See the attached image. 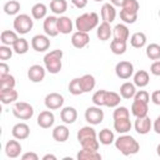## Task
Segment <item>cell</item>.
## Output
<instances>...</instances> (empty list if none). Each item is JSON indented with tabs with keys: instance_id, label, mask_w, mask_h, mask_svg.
<instances>
[{
	"instance_id": "26",
	"label": "cell",
	"mask_w": 160,
	"mask_h": 160,
	"mask_svg": "<svg viewBox=\"0 0 160 160\" xmlns=\"http://www.w3.org/2000/svg\"><path fill=\"white\" fill-rule=\"evenodd\" d=\"M78 160H101V154L98 150H91V149H81L78 155Z\"/></svg>"
},
{
	"instance_id": "24",
	"label": "cell",
	"mask_w": 160,
	"mask_h": 160,
	"mask_svg": "<svg viewBox=\"0 0 160 160\" xmlns=\"http://www.w3.org/2000/svg\"><path fill=\"white\" fill-rule=\"evenodd\" d=\"M72 21L70 20V18L68 16H60L58 18V29H59V32L60 34H64V35H68L72 31Z\"/></svg>"
},
{
	"instance_id": "49",
	"label": "cell",
	"mask_w": 160,
	"mask_h": 160,
	"mask_svg": "<svg viewBox=\"0 0 160 160\" xmlns=\"http://www.w3.org/2000/svg\"><path fill=\"white\" fill-rule=\"evenodd\" d=\"M134 100H139V101H144V102H148L150 101V95L146 90H139L136 91L135 96H134Z\"/></svg>"
},
{
	"instance_id": "17",
	"label": "cell",
	"mask_w": 160,
	"mask_h": 160,
	"mask_svg": "<svg viewBox=\"0 0 160 160\" xmlns=\"http://www.w3.org/2000/svg\"><path fill=\"white\" fill-rule=\"evenodd\" d=\"M60 118L64 121V124H74L78 119V111L72 106H65L60 111Z\"/></svg>"
},
{
	"instance_id": "58",
	"label": "cell",
	"mask_w": 160,
	"mask_h": 160,
	"mask_svg": "<svg viewBox=\"0 0 160 160\" xmlns=\"http://www.w3.org/2000/svg\"><path fill=\"white\" fill-rule=\"evenodd\" d=\"M156 152H158V155L160 156V144H159V145L156 146Z\"/></svg>"
},
{
	"instance_id": "57",
	"label": "cell",
	"mask_w": 160,
	"mask_h": 160,
	"mask_svg": "<svg viewBox=\"0 0 160 160\" xmlns=\"http://www.w3.org/2000/svg\"><path fill=\"white\" fill-rule=\"evenodd\" d=\"M56 160V156L55 155H52V154H46V155H44L42 156V160Z\"/></svg>"
},
{
	"instance_id": "53",
	"label": "cell",
	"mask_w": 160,
	"mask_h": 160,
	"mask_svg": "<svg viewBox=\"0 0 160 160\" xmlns=\"http://www.w3.org/2000/svg\"><path fill=\"white\" fill-rule=\"evenodd\" d=\"M71 2L78 9H84L88 5V0H71Z\"/></svg>"
},
{
	"instance_id": "39",
	"label": "cell",
	"mask_w": 160,
	"mask_h": 160,
	"mask_svg": "<svg viewBox=\"0 0 160 160\" xmlns=\"http://www.w3.org/2000/svg\"><path fill=\"white\" fill-rule=\"evenodd\" d=\"M110 49L115 55H122L126 51V41H121V40L114 39L110 42Z\"/></svg>"
},
{
	"instance_id": "19",
	"label": "cell",
	"mask_w": 160,
	"mask_h": 160,
	"mask_svg": "<svg viewBox=\"0 0 160 160\" xmlns=\"http://www.w3.org/2000/svg\"><path fill=\"white\" fill-rule=\"evenodd\" d=\"M20 152H21V145L18 141V139L16 140H9L6 142V145H5L6 156H9L11 159H15V158H18L20 155Z\"/></svg>"
},
{
	"instance_id": "16",
	"label": "cell",
	"mask_w": 160,
	"mask_h": 160,
	"mask_svg": "<svg viewBox=\"0 0 160 160\" xmlns=\"http://www.w3.org/2000/svg\"><path fill=\"white\" fill-rule=\"evenodd\" d=\"M100 14H101V19H102V21L111 24V22L115 20V18H116V10H115V6H114L111 2H105V4L101 6Z\"/></svg>"
},
{
	"instance_id": "37",
	"label": "cell",
	"mask_w": 160,
	"mask_h": 160,
	"mask_svg": "<svg viewBox=\"0 0 160 160\" xmlns=\"http://www.w3.org/2000/svg\"><path fill=\"white\" fill-rule=\"evenodd\" d=\"M16 80L12 75L6 74V75H0V90L4 89H12L15 88Z\"/></svg>"
},
{
	"instance_id": "46",
	"label": "cell",
	"mask_w": 160,
	"mask_h": 160,
	"mask_svg": "<svg viewBox=\"0 0 160 160\" xmlns=\"http://www.w3.org/2000/svg\"><path fill=\"white\" fill-rule=\"evenodd\" d=\"M120 19L125 24H134L138 20V14H131V12H128V11L121 9L120 10Z\"/></svg>"
},
{
	"instance_id": "7",
	"label": "cell",
	"mask_w": 160,
	"mask_h": 160,
	"mask_svg": "<svg viewBox=\"0 0 160 160\" xmlns=\"http://www.w3.org/2000/svg\"><path fill=\"white\" fill-rule=\"evenodd\" d=\"M115 74H116L118 78H120L122 80L130 79L134 74V65L130 61H126V60L119 61L115 66Z\"/></svg>"
},
{
	"instance_id": "45",
	"label": "cell",
	"mask_w": 160,
	"mask_h": 160,
	"mask_svg": "<svg viewBox=\"0 0 160 160\" xmlns=\"http://www.w3.org/2000/svg\"><path fill=\"white\" fill-rule=\"evenodd\" d=\"M105 92L106 90H98L94 95H92V102L96 106H104L105 105Z\"/></svg>"
},
{
	"instance_id": "1",
	"label": "cell",
	"mask_w": 160,
	"mask_h": 160,
	"mask_svg": "<svg viewBox=\"0 0 160 160\" xmlns=\"http://www.w3.org/2000/svg\"><path fill=\"white\" fill-rule=\"evenodd\" d=\"M115 146L125 156L134 155L140 150V144L135 140V138H132L131 135H126V134H121L115 140Z\"/></svg>"
},
{
	"instance_id": "9",
	"label": "cell",
	"mask_w": 160,
	"mask_h": 160,
	"mask_svg": "<svg viewBox=\"0 0 160 160\" xmlns=\"http://www.w3.org/2000/svg\"><path fill=\"white\" fill-rule=\"evenodd\" d=\"M64 96L59 92H50L45 96V106L50 110H58L64 105Z\"/></svg>"
},
{
	"instance_id": "12",
	"label": "cell",
	"mask_w": 160,
	"mask_h": 160,
	"mask_svg": "<svg viewBox=\"0 0 160 160\" xmlns=\"http://www.w3.org/2000/svg\"><path fill=\"white\" fill-rule=\"evenodd\" d=\"M90 42V36L84 31H75L71 35V45L76 49H82Z\"/></svg>"
},
{
	"instance_id": "41",
	"label": "cell",
	"mask_w": 160,
	"mask_h": 160,
	"mask_svg": "<svg viewBox=\"0 0 160 160\" xmlns=\"http://www.w3.org/2000/svg\"><path fill=\"white\" fill-rule=\"evenodd\" d=\"M146 56L150 60H160V45L159 44H150L146 46Z\"/></svg>"
},
{
	"instance_id": "43",
	"label": "cell",
	"mask_w": 160,
	"mask_h": 160,
	"mask_svg": "<svg viewBox=\"0 0 160 160\" xmlns=\"http://www.w3.org/2000/svg\"><path fill=\"white\" fill-rule=\"evenodd\" d=\"M79 142H80L81 148H84V149H91V150H98L99 149V145H100V141L96 138H88V139H84V140H81Z\"/></svg>"
},
{
	"instance_id": "28",
	"label": "cell",
	"mask_w": 160,
	"mask_h": 160,
	"mask_svg": "<svg viewBox=\"0 0 160 160\" xmlns=\"http://www.w3.org/2000/svg\"><path fill=\"white\" fill-rule=\"evenodd\" d=\"M136 94V86L134 82L126 81L120 86V95L124 99H132Z\"/></svg>"
},
{
	"instance_id": "59",
	"label": "cell",
	"mask_w": 160,
	"mask_h": 160,
	"mask_svg": "<svg viewBox=\"0 0 160 160\" xmlns=\"http://www.w3.org/2000/svg\"><path fill=\"white\" fill-rule=\"evenodd\" d=\"M94 1H102V0H94Z\"/></svg>"
},
{
	"instance_id": "34",
	"label": "cell",
	"mask_w": 160,
	"mask_h": 160,
	"mask_svg": "<svg viewBox=\"0 0 160 160\" xmlns=\"http://www.w3.org/2000/svg\"><path fill=\"white\" fill-rule=\"evenodd\" d=\"M98 139H99L100 144H102V145H110V144H112L115 141V135H114V132L111 130H109V129L105 128V129L100 130V132L98 135Z\"/></svg>"
},
{
	"instance_id": "11",
	"label": "cell",
	"mask_w": 160,
	"mask_h": 160,
	"mask_svg": "<svg viewBox=\"0 0 160 160\" xmlns=\"http://www.w3.org/2000/svg\"><path fill=\"white\" fill-rule=\"evenodd\" d=\"M44 31L49 38L58 36L59 29H58V18L56 16H46L44 20Z\"/></svg>"
},
{
	"instance_id": "51",
	"label": "cell",
	"mask_w": 160,
	"mask_h": 160,
	"mask_svg": "<svg viewBox=\"0 0 160 160\" xmlns=\"http://www.w3.org/2000/svg\"><path fill=\"white\" fill-rule=\"evenodd\" d=\"M21 159L22 160H39V156H38V154H35V152H25L22 156H21Z\"/></svg>"
},
{
	"instance_id": "18",
	"label": "cell",
	"mask_w": 160,
	"mask_h": 160,
	"mask_svg": "<svg viewBox=\"0 0 160 160\" xmlns=\"http://www.w3.org/2000/svg\"><path fill=\"white\" fill-rule=\"evenodd\" d=\"M149 111V106L148 102L144 101H139V100H134L131 104V112L135 118H142L146 116Z\"/></svg>"
},
{
	"instance_id": "27",
	"label": "cell",
	"mask_w": 160,
	"mask_h": 160,
	"mask_svg": "<svg viewBox=\"0 0 160 160\" xmlns=\"http://www.w3.org/2000/svg\"><path fill=\"white\" fill-rule=\"evenodd\" d=\"M18 39H19L18 32L12 30H4L0 35V41L2 42V45H8V46H12Z\"/></svg>"
},
{
	"instance_id": "3",
	"label": "cell",
	"mask_w": 160,
	"mask_h": 160,
	"mask_svg": "<svg viewBox=\"0 0 160 160\" xmlns=\"http://www.w3.org/2000/svg\"><path fill=\"white\" fill-rule=\"evenodd\" d=\"M62 56H64V52L60 49H55V50H51L48 54H45V56H44L45 69L50 74H58V72H60V70L62 68V64H61Z\"/></svg>"
},
{
	"instance_id": "50",
	"label": "cell",
	"mask_w": 160,
	"mask_h": 160,
	"mask_svg": "<svg viewBox=\"0 0 160 160\" xmlns=\"http://www.w3.org/2000/svg\"><path fill=\"white\" fill-rule=\"evenodd\" d=\"M150 72L155 76H160V60H155L150 66Z\"/></svg>"
},
{
	"instance_id": "2",
	"label": "cell",
	"mask_w": 160,
	"mask_h": 160,
	"mask_svg": "<svg viewBox=\"0 0 160 160\" xmlns=\"http://www.w3.org/2000/svg\"><path fill=\"white\" fill-rule=\"evenodd\" d=\"M98 26H99V15L94 11L85 12V14L78 16L75 20V28L78 31L89 32Z\"/></svg>"
},
{
	"instance_id": "6",
	"label": "cell",
	"mask_w": 160,
	"mask_h": 160,
	"mask_svg": "<svg viewBox=\"0 0 160 160\" xmlns=\"http://www.w3.org/2000/svg\"><path fill=\"white\" fill-rule=\"evenodd\" d=\"M85 120L90 125H98L104 120V111L100 109V106H90L85 110Z\"/></svg>"
},
{
	"instance_id": "54",
	"label": "cell",
	"mask_w": 160,
	"mask_h": 160,
	"mask_svg": "<svg viewBox=\"0 0 160 160\" xmlns=\"http://www.w3.org/2000/svg\"><path fill=\"white\" fill-rule=\"evenodd\" d=\"M9 70H10L9 65H8L6 62L1 61V62H0V75H6V74H9Z\"/></svg>"
},
{
	"instance_id": "44",
	"label": "cell",
	"mask_w": 160,
	"mask_h": 160,
	"mask_svg": "<svg viewBox=\"0 0 160 160\" xmlns=\"http://www.w3.org/2000/svg\"><path fill=\"white\" fill-rule=\"evenodd\" d=\"M121 9L128 12H131V14H138L139 9H140V4L138 0H126Z\"/></svg>"
},
{
	"instance_id": "31",
	"label": "cell",
	"mask_w": 160,
	"mask_h": 160,
	"mask_svg": "<svg viewBox=\"0 0 160 160\" xmlns=\"http://www.w3.org/2000/svg\"><path fill=\"white\" fill-rule=\"evenodd\" d=\"M46 14H48V6L42 2H38L31 8V15L35 20H41L46 18Z\"/></svg>"
},
{
	"instance_id": "56",
	"label": "cell",
	"mask_w": 160,
	"mask_h": 160,
	"mask_svg": "<svg viewBox=\"0 0 160 160\" xmlns=\"http://www.w3.org/2000/svg\"><path fill=\"white\" fill-rule=\"evenodd\" d=\"M125 1H126V0H110V2H111L114 6H120V8H122V5L125 4Z\"/></svg>"
},
{
	"instance_id": "15",
	"label": "cell",
	"mask_w": 160,
	"mask_h": 160,
	"mask_svg": "<svg viewBox=\"0 0 160 160\" xmlns=\"http://www.w3.org/2000/svg\"><path fill=\"white\" fill-rule=\"evenodd\" d=\"M11 134H12V136H14L15 139H18V140H25V139H28L29 135H30V128H29V125L25 124V122H18V124H15V125L12 126Z\"/></svg>"
},
{
	"instance_id": "48",
	"label": "cell",
	"mask_w": 160,
	"mask_h": 160,
	"mask_svg": "<svg viewBox=\"0 0 160 160\" xmlns=\"http://www.w3.org/2000/svg\"><path fill=\"white\" fill-rule=\"evenodd\" d=\"M12 51H14V49H11L10 46L1 45L0 46V60H2V61L9 60L12 56Z\"/></svg>"
},
{
	"instance_id": "25",
	"label": "cell",
	"mask_w": 160,
	"mask_h": 160,
	"mask_svg": "<svg viewBox=\"0 0 160 160\" xmlns=\"http://www.w3.org/2000/svg\"><path fill=\"white\" fill-rule=\"evenodd\" d=\"M111 35H112V29H111V26H110L109 22L102 21L101 24H99L98 30H96V36H98L101 41L109 40Z\"/></svg>"
},
{
	"instance_id": "21",
	"label": "cell",
	"mask_w": 160,
	"mask_h": 160,
	"mask_svg": "<svg viewBox=\"0 0 160 160\" xmlns=\"http://www.w3.org/2000/svg\"><path fill=\"white\" fill-rule=\"evenodd\" d=\"M131 121L130 118H121V119H114V129L119 134H126L131 130Z\"/></svg>"
},
{
	"instance_id": "10",
	"label": "cell",
	"mask_w": 160,
	"mask_h": 160,
	"mask_svg": "<svg viewBox=\"0 0 160 160\" xmlns=\"http://www.w3.org/2000/svg\"><path fill=\"white\" fill-rule=\"evenodd\" d=\"M45 74H46V69L39 64L31 65L28 70V78L32 82H41L45 79Z\"/></svg>"
},
{
	"instance_id": "42",
	"label": "cell",
	"mask_w": 160,
	"mask_h": 160,
	"mask_svg": "<svg viewBox=\"0 0 160 160\" xmlns=\"http://www.w3.org/2000/svg\"><path fill=\"white\" fill-rule=\"evenodd\" d=\"M69 91L72 95H81L84 92L82 86H81V79L80 78H74L69 82Z\"/></svg>"
},
{
	"instance_id": "47",
	"label": "cell",
	"mask_w": 160,
	"mask_h": 160,
	"mask_svg": "<svg viewBox=\"0 0 160 160\" xmlns=\"http://www.w3.org/2000/svg\"><path fill=\"white\" fill-rule=\"evenodd\" d=\"M112 118H114V119H121V118H130V112H129L128 108H125V106H116V109L114 110Z\"/></svg>"
},
{
	"instance_id": "60",
	"label": "cell",
	"mask_w": 160,
	"mask_h": 160,
	"mask_svg": "<svg viewBox=\"0 0 160 160\" xmlns=\"http://www.w3.org/2000/svg\"><path fill=\"white\" fill-rule=\"evenodd\" d=\"M159 16H160V10H159Z\"/></svg>"
},
{
	"instance_id": "4",
	"label": "cell",
	"mask_w": 160,
	"mask_h": 160,
	"mask_svg": "<svg viewBox=\"0 0 160 160\" xmlns=\"http://www.w3.org/2000/svg\"><path fill=\"white\" fill-rule=\"evenodd\" d=\"M32 26H34V21L28 14L16 15V18L14 19V29L18 34L25 35L32 29Z\"/></svg>"
},
{
	"instance_id": "5",
	"label": "cell",
	"mask_w": 160,
	"mask_h": 160,
	"mask_svg": "<svg viewBox=\"0 0 160 160\" xmlns=\"http://www.w3.org/2000/svg\"><path fill=\"white\" fill-rule=\"evenodd\" d=\"M12 114L20 120H29L34 115V108L25 101H19L12 108Z\"/></svg>"
},
{
	"instance_id": "20",
	"label": "cell",
	"mask_w": 160,
	"mask_h": 160,
	"mask_svg": "<svg viewBox=\"0 0 160 160\" xmlns=\"http://www.w3.org/2000/svg\"><path fill=\"white\" fill-rule=\"evenodd\" d=\"M69 135H70V131L66 125H58L52 130V138L58 142H65L69 139Z\"/></svg>"
},
{
	"instance_id": "22",
	"label": "cell",
	"mask_w": 160,
	"mask_h": 160,
	"mask_svg": "<svg viewBox=\"0 0 160 160\" xmlns=\"http://www.w3.org/2000/svg\"><path fill=\"white\" fill-rule=\"evenodd\" d=\"M112 35H114V39H116V40L128 41L129 40V36H130L129 28L125 24H118L112 29Z\"/></svg>"
},
{
	"instance_id": "33",
	"label": "cell",
	"mask_w": 160,
	"mask_h": 160,
	"mask_svg": "<svg viewBox=\"0 0 160 160\" xmlns=\"http://www.w3.org/2000/svg\"><path fill=\"white\" fill-rule=\"evenodd\" d=\"M80 79H81V86H82L84 92H90L91 90H94L96 85V80L91 74H85Z\"/></svg>"
},
{
	"instance_id": "30",
	"label": "cell",
	"mask_w": 160,
	"mask_h": 160,
	"mask_svg": "<svg viewBox=\"0 0 160 160\" xmlns=\"http://www.w3.org/2000/svg\"><path fill=\"white\" fill-rule=\"evenodd\" d=\"M121 101V95L115 91H106L105 92V106L108 108H116Z\"/></svg>"
},
{
	"instance_id": "8",
	"label": "cell",
	"mask_w": 160,
	"mask_h": 160,
	"mask_svg": "<svg viewBox=\"0 0 160 160\" xmlns=\"http://www.w3.org/2000/svg\"><path fill=\"white\" fill-rule=\"evenodd\" d=\"M31 48L38 52H44L50 48V39L48 35L38 34L31 39Z\"/></svg>"
},
{
	"instance_id": "38",
	"label": "cell",
	"mask_w": 160,
	"mask_h": 160,
	"mask_svg": "<svg viewBox=\"0 0 160 160\" xmlns=\"http://www.w3.org/2000/svg\"><path fill=\"white\" fill-rule=\"evenodd\" d=\"M20 2L18 0H10L8 2H5L4 5V11L6 15H16L20 11Z\"/></svg>"
},
{
	"instance_id": "29",
	"label": "cell",
	"mask_w": 160,
	"mask_h": 160,
	"mask_svg": "<svg viewBox=\"0 0 160 160\" xmlns=\"http://www.w3.org/2000/svg\"><path fill=\"white\" fill-rule=\"evenodd\" d=\"M150 81V76L148 74V71L145 70H139L135 72L134 75V84L138 88H145Z\"/></svg>"
},
{
	"instance_id": "40",
	"label": "cell",
	"mask_w": 160,
	"mask_h": 160,
	"mask_svg": "<svg viewBox=\"0 0 160 160\" xmlns=\"http://www.w3.org/2000/svg\"><path fill=\"white\" fill-rule=\"evenodd\" d=\"M88 138H96V131L92 126H82L78 131V141H81Z\"/></svg>"
},
{
	"instance_id": "55",
	"label": "cell",
	"mask_w": 160,
	"mask_h": 160,
	"mask_svg": "<svg viewBox=\"0 0 160 160\" xmlns=\"http://www.w3.org/2000/svg\"><path fill=\"white\" fill-rule=\"evenodd\" d=\"M152 128H154V130H155L156 134H160V115H159V116L156 118V120L154 121Z\"/></svg>"
},
{
	"instance_id": "14",
	"label": "cell",
	"mask_w": 160,
	"mask_h": 160,
	"mask_svg": "<svg viewBox=\"0 0 160 160\" xmlns=\"http://www.w3.org/2000/svg\"><path fill=\"white\" fill-rule=\"evenodd\" d=\"M134 126H135V130H136L138 134L145 135V134H148L151 130L152 124H151L150 118L146 115V116H142V118H136Z\"/></svg>"
},
{
	"instance_id": "36",
	"label": "cell",
	"mask_w": 160,
	"mask_h": 160,
	"mask_svg": "<svg viewBox=\"0 0 160 160\" xmlns=\"http://www.w3.org/2000/svg\"><path fill=\"white\" fill-rule=\"evenodd\" d=\"M12 49H14V52L19 54V55H22V54H26L28 50H29V42L26 39L24 38H19L16 40V42L12 45Z\"/></svg>"
},
{
	"instance_id": "35",
	"label": "cell",
	"mask_w": 160,
	"mask_h": 160,
	"mask_svg": "<svg viewBox=\"0 0 160 160\" xmlns=\"http://www.w3.org/2000/svg\"><path fill=\"white\" fill-rule=\"evenodd\" d=\"M50 10L56 15H61L68 10V1L66 0H51Z\"/></svg>"
},
{
	"instance_id": "32",
	"label": "cell",
	"mask_w": 160,
	"mask_h": 160,
	"mask_svg": "<svg viewBox=\"0 0 160 160\" xmlns=\"http://www.w3.org/2000/svg\"><path fill=\"white\" fill-rule=\"evenodd\" d=\"M130 44L132 48L135 49H141L145 46L146 44V35L141 31H138V32H134L130 38Z\"/></svg>"
},
{
	"instance_id": "13",
	"label": "cell",
	"mask_w": 160,
	"mask_h": 160,
	"mask_svg": "<svg viewBox=\"0 0 160 160\" xmlns=\"http://www.w3.org/2000/svg\"><path fill=\"white\" fill-rule=\"evenodd\" d=\"M55 122V115L49 110H44L39 114L38 116V125L42 129H49L54 125Z\"/></svg>"
},
{
	"instance_id": "52",
	"label": "cell",
	"mask_w": 160,
	"mask_h": 160,
	"mask_svg": "<svg viewBox=\"0 0 160 160\" xmlns=\"http://www.w3.org/2000/svg\"><path fill=\"white\" fill-rule=\"evenodd\" d=\"M151 101H152L155 105H159V106H160V90H155V91L151 94Z\"/></svg>"
},
{
	"instance_id": "23",
	"label": "cell",
	"mask_w": 160,
	"mask_h": 160,
	"mask_svg": "<svg viewBox=\"0 0 160 160\" xmlns=\"http://www.w3.org/2000/svg\"><path fill=\"white\" fill-rule=\"evenodd\" d=\"M19 98V94L18 91L12 88V89H4V90H0V100L4 105H8V104H11L14 101H16Z\"/></svg>"
}]
</instances>
